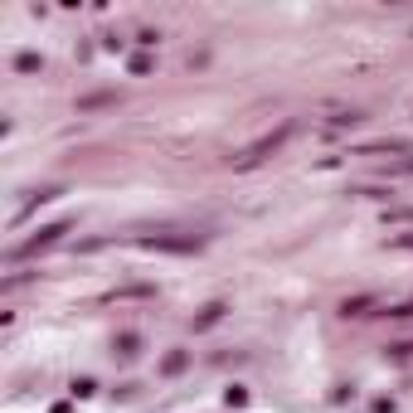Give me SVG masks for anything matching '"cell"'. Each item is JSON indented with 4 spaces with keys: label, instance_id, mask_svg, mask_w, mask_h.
Listing matches in <instances>:
<instances>
[{
    "label": "cell",
    "instance_id": "obj_1",
    "mask_svg": "<svg viewBox=\"0 0 413 413\" xmlns=\"http://www.w3.org/2000/svg\"><path fill=\"white\" fill-rule=\"evenodd\" d=\"M59 234H68V224H49V229H39V238H29L25 248H20V258H29V253H39V248H49Z\"/></svg>",
    "mask_w": 413,
    "mask_h": 413
}]
</instances>
